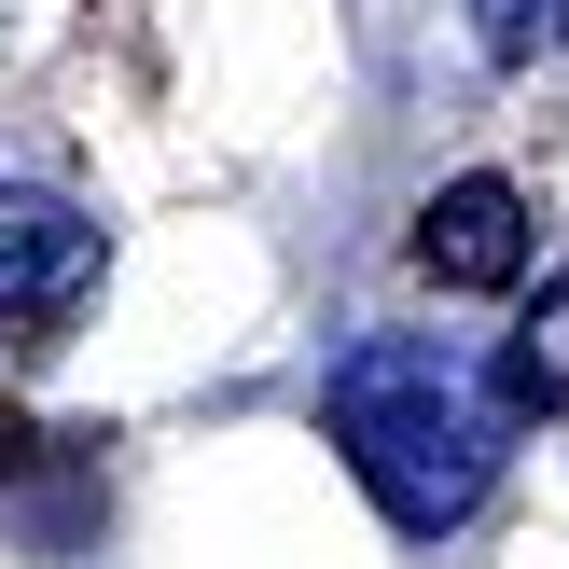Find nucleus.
Segmentation results:
<instances>
[{"instance_id": "nucleus-3", "label": "nucleus", "mask_w": 569, "mask_h": 569, "mask_svg": "<svg viewBox=\"0 0 569 569\" xmlns=\"http://www.w3.org/2000/svg\"><path fill=\"white\" fill-rule=\"evenodd\" d=\"M528 264H542V222H528L515 181H445L417 209V278L431 292H528Z\"/></svg>"}, {"instance_id": "nucleus-1", "label": "nucleus", "mask_w": 569, "mask_h": 569, "mask_svg": "<svg viewBox=\"0 0 569 569\" xmlns=\"http://www.w3.org/2000/svg\"><path fill=\"white\" fill-rule=\"evenodd\" d=\"M320 417H333L348 472L376 487V515L403 528V542H445V528L500 487V445H515V389L472 376L431 333H361L320 376Z\"/></svg>"}, {"instance_id": "nucleus-2", "label": "nucleus", "mask_w": 569, "mask_h": 569, "mask_svg": "<svg viewBox=\"0 0 569 569\" xmlns=\"http://www.w3.org/2000/svg\"><path fill=\"white\" fill-rule=\"evenodd\" d=\"M98 264H111V237L70 209V194H0V333H56L83 292H98Z\"/></svg>"}, {"instance_id": "nucleus-4", "label": "nucleus", "mask_w": 569, "mask_h": 569, "mask_svg": "<svg viewBox=\"0 0 569 569\" xmlns=\"http://www.w3.org/2000/svg\"><path fill=\"white\" fill-rule=\"evenodd\" d=\"M472 42H487L500 70H528V56L569 42V0H472Z\"/></svg>"}]
</instances>
